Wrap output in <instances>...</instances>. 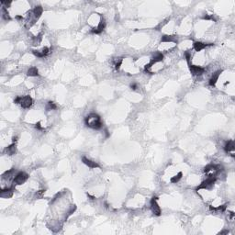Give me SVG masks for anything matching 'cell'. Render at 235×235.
I'll list each match as a JSON object with an SVG mask.
<instances>
[{
	"instance_id": "13",
	"label": "cell",
	"mask_w": 235,
	"mask_h": 235,
	"mask_svg": "<svg viewBox=\"0 0 235 235\" xmlns=\"http://www.w3.org/2000/svg\"><path fill=\"white\" fill-rule=\"evenodd\" d=\"M221 73H222L221 70H219V71L215 72V73L212 74V76L210 77V79H209L208 85L210 86H215L216 84H217V82H218L219 78H220V75Z\"/></svg>"
},
{
	"instance_id": "30",
	"label": "cell",
	"mask_w": 235,
	"mask_h": 235,
	"mask_svg": "<svg viewBox=\"0 0 235 235\" xmlns=\"http://www.w3.org/2000/svg\"><path fill=\"white\" fill-rule=\"evenodd\" d=\"M130 88L132 90H136L137 88H138V85L136 84V83H132L131 85H130Z\"/></svg>"
},
{
	"instance_id": "32",
	"label": "cell",
	"mask_w": 235,
	"mask_h": 235,
	"mask_svg": "<svg viewBox=\"0 0 235 235\" xmlns=\"http://www.w3.org/2000/svg\"><path fill=\"white\" fill-rule=\"evenodd\" d=\"M17 140H18V137H13V138H12V142H13L14 143H16Z\"/></svg>"
},
{
	"instance_id": "17",
	"label": "cell",
	"mask_w": 235,
	"mask_h": 235,
	"mask_svg": "<svg viewBox=\"0 0 235 235\" xmlns=\"http://www.w3.org/2000/svg\"><path fill=\"white\" fill-rule=\"evenodd\" d=\"M176 38L175 36L171 35H163L161 39V42L163 43H168V42H176Z\"/></svg>"
},
{
	"instance_id": "20",
	"label": "cell",
	"mask_w": 235,
	"mask_h": 235,
	"mask_svg": "<svg viewBox=\"0 0 235 235\" xmlns=\"http://www.w3.org/2000/svg\"><path fill=\"white\" fill-rule=\"evenodd\" d=\"M227 208V204H224V205H221V206H219L217 208L215 207H212V206H209V209H210L211 211H220V212H224Z\"/></svg>"
},
{
	"instance_id": "14",
	"label": "cell",
	"mask_w": 235,
	"mask_h": 235,
	"mask_svg": "<svg viewBox=\"0 0 235 235\" xmlns=\"http://www.w3.org/2000/svg\"><path fill=\"white\" fill-rule=\"evenodd\" d=\"M5 152L8 155H14L17 154V145L16 143H12L10 145H8V147H6L5 149Z\"/></svg>"
},
{
	"instance_id": "22",
	"label": "cell",
	"mask_w": 235,
	"mask_h": 235,
	"mask_svg": "<svg viewBox=\"0 0 235 235\" xmlns=\"http://www.w3.org/2000/svg\"><path fill=\"white\" fill-rule=\"evenodd\" d=\"M182 176H183V173H182V172H179L177 175H174L173 177H171L170 181L172 182V183H174V184H176L177 182H179V181H180V179L182 178Z\"/></svg>"
},
{
	"instance_id": "8",
	"label": "cell",
	"mask_w": 235,
	"mask_h": 235,
	"mask_svg": "<svg viewBox=\"0 0 235 235\" xmlns=\"http://www.w3.org/2000/svg\"><path fill=\"white\" fill-rule=\"evenodd\" d=\"M106 29V20L101 17L100 21L97 27H95L91 29V33L93 34H100L101 32H103V30Z\"/></svg>"
},
{
	"instance_id": "11",
	"label": "cell",
	"mask_w": 235,
	"mask_h": 235,
	"mask_svg": "<svg viewBox=\"0 0 235 235\" xmlns=\"http://www.w3.org/2000/svg\"><path fill=\"white\" fill-rule=\"evenodd\" d=\"M50 49L48 47H44L42 48L41 51H36V50H33L32 51V53L38 57V58H43V57H46L49 53H50Z\"/></svg>"
},
{
	"instance_id": "31",
	"label": "cell",
	"mask_w": 235,
	"mask_h": 235,
	"mask_svg": "<svg viewBox=\"0 0 235 235\" xmlns=\"http://www.w3.org/2000/svg\"><path fill=\"white\" fill-rule=\"evenodd\" d=\"M1 4H2V5H6V6H7V8H8V6H10L11 1H8H8H1Z\"/></svg>"
},
{
	"instance_id": "21",
	"label": "cell",
	"mask_w": 235,
	"mask_h": 235,
	"mask_svg": "<svg viewBox=\"0 0 235 235\" xmlns=\"http://www.w3.org/2000/svg\"><path fill=\"white\" fill-rule=\"evenodd\" d=\"M42 41V34L40 33V34H38L37 36L33 37L32 38V44L33 45H40V43Z\"/></svg>"
},
{
	"instance_id": "2",
	"label": "cell",
	"mask_w": 235,
	"mask_h": 235,
	"mask_svg": "<svg viewBox=\"0 0 235 235\" xmlns=\"http://www.w3.org/2000/svg\"><path fill=\"white\" fill-rule=\"evenodd\" d=\"M163 54L162 53H160V52H157V53L154 55V57H152V60L147 63V65H145V66H144V72H145V73H147V74H154V72H151V71H150V68H151L152 65H154L155 63L163 62Z\"/></svg>"
},
{
	"instance_id": "5",
	"label": "cell",
	"mask_w": 235,
	"mask_h": 235,
	"mask_svg": "<svg viewBox=\"0 0 235 235\" xmlns=\"http://www.w3.org/2000/svg\"><path fill=\"white\" fill-rule=\"evenodd\" d=\"M157 201H158V198H157V196H152L151 201H150V205H151V210H152V212L158 217V216H160L162 214V210H161L160 206L158 205Z\"/></svg>"
},
{
	"instance_id": "29",
	"label": "cell",
	"mask_w": 235,
	"mask_h": 235,
	"mask_svg": "<svg viewBox=\"0 0 235 235\" xmlns=\"http://www.w3.org/2000/svg\"><path fill=\"white\" fill-rule=\"evenodd\" d=\"M21 99H22V96H18V97H17V98L14 99V103H15V104H20Z\"/></svg>"
},
{
	"instance_id": "27",
	"label": "cell",
	"mask_w": 235,
	"mask_h": 235,
	"mask_svg": "<svg viewBox=\"0 0 235 235\" xmlns=\"http://www.w3.org/2000/svg\"><path fill=\"white\" fill-rule=\"evenodd\" d=\"M121 65H122V59H120V60H119V61L116 62V65H115V69H116V70H119V68H120V66H121Z\"/></svg>"
},
{
	"instance_id": "15",
	"label": "cell",
	"mask_w": 235,
	"mask_h": 235,
	"mask_svg": "<svg viewBox=\"0 0 235 235\" xmlns=\"http://www.w3.org/2000/svg\"><path fill=\"white\" fill-rule=\"evenodd\" d=\"M42 13H43V8H42L41 6H37V7H35L32 9V14L36 20H39V18L41 17Z\"/></svg>"
},
{
	"instance_id": "26",
	"label": "cell",
	"mask_w": 235,
	"mask_h": 235,
	"mask_svg": "<svg viewBox=\"0 0 235 235\" xmlns=\"http://www.w3.org/2000/svg\"><path fill=\"white\" fill-rule=\"evenodd\" d=\"M185 58H186V60H187V62L188 65H190V60H191V54H190L188 52H186V53H185Z\"/></svg>"
},
{
	"instance_id": "12",
	"label": "cell",
	"mask_w": 235,
	"mask_h": 235,
	"mask_svg": "<svg viewBox=\"0 0 235 235\" xmlns=\"http://www.w3.org/2000/svg\"><path fill=\"white\" fill-rule=\"evenodd\" d=\"M82 162H83L86 166H88L89 168H92V169H95V168H100L99 164L97 163V162H94L90 159H88L86 157H83L82 158Z\"/></svg>"
},
{
	"instance_id": "1",
	"label": "cell",
	"mask_w": 235,
	"mask_h": 235,
	"mask_svg": "<svg viewBox=\"0 0 235 235\" xmlns=\"http://www.w3.org/2000/svg\"><path fill=\"white\" fill-rule=\"evenodd\" d=\"M85 124L93 130H100L103 127L101 118L97 113H91L85 118Z\"/></svg>"
},
{
	"instance_id": "3",
	"label": "cell",
	"mask_w": 235,
	"mask_h": 235,
	"mask_svg": "<svg viewBox=\"0 0 235 235\" xmlns=\"http://www.w3.org/2000/svg\"><path fill=\"white\" fill-rule=\"evenodd\" d=\"M215 182H216V177H208L206 180L203 181L200 185L196 188V191H199V190H201V189L210 190L214 187Z\"/></svg>"
},
{
	"instance_id": "7",
	"label": "cell",
	"mask_w": 235,
	"mask_h": 235,
	"mask_svg": "<svg viewBox=\"0 0 235 235\" xmlns=\"http://www.w3.org/2000/svg\"><path fill=\"white\" fill-rule=\"evenodd\" d=\"M14 191H15V185L13 184V186L2 189L1 192H0V196L2 199H10L13 196Z\"/></svg>"
},
{
	"instance_id": "4",
	"label": "cell",
	"mask_w": 235,
	"mask_h": 235,
	"mask_svg": "<svg viewBox=\"0 0 235 235\" xmlns=\"http://www.w3.org/2000/svg\"><path fill=\"white\" fill-rule=\"evenodd\" d=\"M29 179V175L25 172H18L17 175H15L13 178V184L15 186H20L26 182Z\"/></svg>"
},
{
	"instance_id": "24",
	"label": "cell",
	"mask_w": 235,
	"mask_h": 235,
	"mask_svg": "<svg viewBox=\"0 0 235 235\" xmlns=\"http://www.w3.org/2000/svg\"><path fill=\"white\" fill-rule=\"evenodd\" d=\"M57 109V106L54 102H53V101H49V102L47 103L46 105V110L49 111V110H54Z\"/></svg>"
},
{
	"instance_id": "16",
	"label": "cell",
	"mask_w": 235,
	"mask_h": 235,
	"mask_svg": "<svg viewBox=\"0 0 235 235\" xmlns=\"http://www.w3.org/2000/svg\"><path fill=\"white\" fill-rule=\"evenodd\" d=\"M234 149H235V143H234V142L232 141V140H230V141H228L226 142L225 146H224L225 152H227V154H228V152H231L233 154Z\"/></svg>"
},
{
	"instance_id": "33",
	"label": "cell",
	"mask_w": 235,
	"mask_h": 235,
	"mask_svg": "<svg viewBox=\"0 0 235 235\" xmlns=\"http://www.w3.org/2000/svg\"><path fill=\"white\" fill-rule=\"evenodd\" d=\"M223 233H229V231H223L220 232V234H223Z\"/></svg>"
},
{
	"instance_id": "28",
	"label": "cell",
	"mask_w": 235,
	"mask_h": 235,
	"mask_svg": "<svg viewBox=\"0 0 235 235\" xmlns=\"http://www.w3.org/2000/svg\"><path fill=\"white\" fill-rule=\"evenodd\" d=\"M35 128L38 130H44V128L41 125V122H37L35 124Z\"/></svg>"
},
{
	"instance_id": "19",
	"label": "cell",
	"mask_w": 235,
	"mask_h": 235,
	"mask_svg": "<svg viewBox=\"0 0 235 235\" xmlns=\"http://www.w3.org/2000/svg\"><path fill=\"white\" fill-rule=\"evenodd\" d=\"M27 75L30 76V77H35V76L39 75V71H38L37 67H30L28 72H27Z\"/></svg>"
},
{
	"instance_id": "23",
	"label": "cell",
	"mask_w": 235,
	"mask_h": 235,
	"mask_svg": "<svg viewBox=\"0 0 235 235\" xmlns=\"http://www.w3.org/2000/svg\"><path fill=\"white\" fill-rule=\"evenodd\" d=\"M2 18H4L5 20H7V21H9L11 20V18L8 14V9L6 8H2Z\"/></svg>"
},
{
	"instance_id": "18",
	"label": "cell",
	"mask_w": 235,
	"mask_h": 235,
	"mask_svg": "<svg viewBox=\"0 0 235 235\" xmlns=\"http://www.w3.org/2000/svg\"><path fill=\"white\" fill-rule=\"evenodd\" d=\"M14 173H15V169H11L8 171H6V172L2 175V179L3 180H9L11 177L14 176Z\"/></svg>"
},
{
	"instance_id": "25",
	"label": "cell",
	"mask_w": 235,
	"mask_h": 235,
	"mask_svg": "<svg viewBox=\"0 0 235 235\" xmlns=\"http://www.w3.org/2000/svg\"><path fill=\"white\" fill-rule=\"evenodd\" d=\"M202 20H212V21H216V18L214 17V15H208V14H205L204 16L202 17Z\"/></svg>"
},
{
	"instance_id": "6",
	"label": "cell",
	"mask_w": 235,
	"mask_h": 235,
	"mask_svg": "<svg viewBox=\"0 0 235 235\" xmlns=\"http://www.w3.org/2000/svg\"><path fill=\"white\" fill-rule=\"evenodd\" d=\"M189 67V71L191 73L192 75L194 76H200L205 73L206 69L204 67L198 66V65H188Z\"/></svg>"
},
{
	"instance_id": "9",
	"label": "cell",
	"mask_w": 235,
	"mask_h": 235,
	"mask_svg": "<svg viewBox=\"0 0 235 235\" xmlns=\"http://www.w3.org/2000/svg\"><path fill=\"white\" fill-rule=\"evenodd\" d=\"M32 104H33V99L29 96H23L22 97L20 106L23 107V109H29V107L32 106Z\"/></svg>"
},
{
	"instance_id": "10",
	"label": "cell",
	"mask_w": 235,
	"mask_h": 235,
	"mask_svg": "<svg viewBox=\"0 0 235 235\" xmlns=\"http://www.w3.org/2000/svg\"><path fill=\"white\" fill-rule=\"evenodd\" d=\"M213 43H204L201 41H195L193 43V48L196 52H200V51L204 50L205 48L208 47V46H213Z\"/></svg>"
}]
</instances>
